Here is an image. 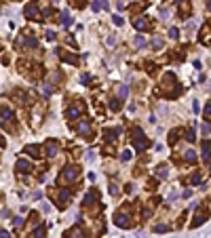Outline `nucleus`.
<instances>
[{
  "label": "nucleus",
  "instance_id": "17",
  "mask_svg": "<svg viewBox=\"0 0 211 238\" xmlns=\"http://www.w3.org/2000/svg\"><path fill=\"white\" fill-rule=\"evenodd\" d=\"M34 238H45V230H40V228H38V230L34 232Z\"/></svg>",
  "mask_w": 211,
  "mask_h": 238
},
{
  "label": "nucleus",
  "instance_id": "10",
  "mask_svg": "<svg viewBox=\"0 0 211 238\" xmlns=\"http://www.w3.org/2000/svg\"><path fill=\"white\" fill-rule=\"evenodd\" d=\"M203 158H207V160L211 158V152H209V141H205V143H203Z\"/></svg>",
  "mask_w": 211,
  "mask_h": 238
},
{
  "label": "nucleus",
  "instance_id": "16",
  "mask_svg": "<svg viewBox=\"0 0 211 238\" xmlns=\"http://www.w3.org/2000/svg\"><path fill=\"white\" fill-rule=\"evenodd\" d=\"M9 116H11V112H9V110H6V107L2 106V120H4V122H6V118H9Z\"/></svg>",
  "mask_w": 211,
  "mask_h": 238
},
{
  "label": "nucleus",
  "instance_id": "24",
  "mask_svg": "<svg viewBox=\"0 0 211 238\" xmlns=\"http://www.w3.org/2000/svg\"><path fill=\"white\" fill-rule=\"evenodd\" d=\"M114 23H116V25H123V17H118V15H116V17H114Z\"/></svg>",
  "mask_w": 211,
  "mask_h": 238
},
{
  "label": "nucleus",
  "instance_id": "9",
  "mask_svg": "<svg viewBox=\"0 0 211 238\" xmlns=\"http://www.w3.org/2000/svg\"><path fill=\"white\" fill-rule=\"evenodd\" d=\"M25 152H30L32 156H40V154H38V152H40V148H38V145H28V148H25Z\"/></svg>",
  "mask_w": 211,
  "mask_h": 238
},
{
  "label": "nucleus",
  "instance_id": "11",
  "mask_svg": "<svg viewBox=\"0 0 211 238\" xmlns=\"http://www.w3.org/2000/svg\"><path fill=\"white\" fill-rule=\"evenodd\" d=\"M25 47H30V48L38 47V40H36V38H32V36H30V38H25Z\"/></svg>",
  "mask_w": 211,
  "mask_h": 238
},
{
  "label": "nucleus",
  "instance_id": "2",
  "mask_svg": "<svg viewBox=\"0 0 211 238\" xmlns=\"http://www.w3.org/2000/svg\"><path fill=\"white\" fill-rule=\"evenodd\" d=\"M25 17L28 19H38V6H36V2H30L28 6H25Z\"/></svg>",
  "mask_w": 211,
  "mask_h": 238
},
{
  "label": "nucleus",
  "instance_id": "22",
  "mask_svg": "<svg viewBox=\"0 0 211 238\" xmlns=\"http://www.w3.org/2000/svg\"><path fill=\"white\" fill-rule=\"evenodd\" d=\"M154 232H167V226H156V228H154Z\"/></svg>",
  "mask_w": 211,
  "mask_h": 238
},
{
  "label": "nucleus",
  "instance_id": "21",
  "mask_svg": "<svg viewBox=\"0 0 211 238\" xmlns=\"http://www.w3.org/2000/svg\"><path fill=\"white\" fill-rule=\"evenodd\" d=\"M135 27H137V30H141V27H146V21H141V19H137V21H135Z\"/></svg>",
  "mask_w": 211,
  "mask_h": 238
},
{
  "label": "nucleus",
  "instance_id": "15",
  "mask_svg": "<svg viewBox=\"0 0 211 238\" xmlns=\"http://www.w3.org/2000/svg\"><path fill=\"white\" fill-rule=\"evenodd\" d=\"M61 21H63V25H70V17H68V13H66V11L61 13Z\"/></svg>",
  "mask_w": 211,
  "mask_h": 238
},
{
  "label": "nucleus",
  "instance_id": "26",
  "mask_svg": "<svg viewBox=\"0 0 211 238\" xmlns=\"http://www.w3.org/2000/svg\"><path fill=\"white\" fill-rule=\"evenodd\" d=\"M175 2H184V0H175Z\"/></svg>",
  "mask_w": 211,
  "mask_h": 238
},
{
  "label": "nucleus",
  "instance_id": "8",
  "mask_svg": "<svg viewBox=\"0 0 211 238\" xmlns=\"http://www.w3.org/2000/svg\"><path fill=\"white\" fill-rule=\"evenodd\" d=\"M203 221H205V213H199L196 217H194V221H192V226H194V228H199L200 223H203Z\"/></svg>",
  "mask_w": 211,
  "mask_h": 238
},
{
  "label": "nucleus",
  "instance_id": "23",
  "mask_svg": "<svg viewBox=\"0 0 211 238\" xmlns=\"http://www.w3.org/2000/svg\"><path fill=\"white\" fill-rule=\"evenodd\" d=\"M118 107H120V101L114 99V101H112V110H118Z\"/></svg>",
  "mask_w": 211,
  "mask_h": 238
},
{
  "label": "nucleus",
  "instance_id": "6",
  "mask_svg": "<svg viewBox=\"0 0 211 238\" xmlns=\"http://www.w3.org/2000/svg\"><path fill=\"white\" fill-rule=\"evenodd\" d=\"M78 133H80V135H89V133H91V127H89L87 120H82L80 124H78Z\"/></svg>",
  "mask_w": 211,
  "mask_h": 238
},
{
  "label": "nucleus",
  "instance_id": "27",
  "mask_svg": "<svg viewBox=\"0 0 211 238\" xmlns=\"http://www.w3.org/2000/svg\"><path fill=\"white\" fill-rule=\"evenodd\" d=\"M209 169H211V167H209Z\"/></svg>",
  "mask_w": 211,
  "mask_h": 238
},
{
  "label": "nucleus",
  "instance_id": "20",
  "mask_svg": "<svg viewBox=\"0 0 211 238\" xmlns=\"http://www.w3.org/2000/svg\"><path fill=\"white\" fill-rule=\"evenodd\" d=\"M169 36H171V38H177V36H179V32H177L175 27H171V30H169Z\"/></svg>",
  "mask_w": 211,
  "mask_h": 238
},
{
  "label": "nucleus",
  "instance_id": "1",
  "mask_svg": "<svg viewBox=\"0 0 211 238\" xmlns=\"http://www.w3.org/2000/svg\"><path fill=\"white\" fill-rule=\"evenodd\" d=\"M78 177V167H68L63 173H61V179L63 181H72V179Z\"/></svg>",
  "mask_w": 211,
  "mask_h": 238
},
{
  "label": "nucleus",
  "instance_id": "18",
  "mask_svg": "<svg viewBox=\"0 0 211 238\" xmlns=\"http://www.w3.org/2000/svg\"><path fill=\"white\" fill-rule=\"evenodd\" d=\"M186 139L188 141H194V131H186Z\"/></svg>",
  "mask_w": 211,
  "mask_h": 238
},
{
  "label": "nucleus",
  "instance_id": "4",
  "mask_svg": "<svg viewBox=\"0 0 211 238\" xmlns=\"http://www.w3.org/2000/svg\"><path fill=\"white\" fill-rule=\"evenodd\" d=\"M47 154L49 156H55V154H57V141H53V139L47 141Z\"/></svg>",
  "mask_w": 211,
  "mask_h": 238
},
{
  "label": "nucleus",
  "instance_id": "7",
  "mask_svg": "<svg viewBox=\"0 0 211 238\" xmlns=\"http://www.w3.org/2000/svg\"><path fill=\"white\" fill-rule=\"evenodd\" d=\"M68 200H70V192H68V190H61V192H59V204L63 207Z\"/></svg>",
  "mask_w": 211,
  "mask_h": 238
},
{
  "label": "nucleus",
  "instance_id": "14",
  "mask_svg": "<svg viewBox=\"0 0 211 238\" xmlns=\"http://www.w3.org/2000/svg\"><path fill=\"white\" fill-rule=\"evenodd\" d=\"M131 150H125V152H123V154H120V160H131Z\"/></svg>",
  "mask_w": 211,
  "mask_h": 238
},
{
  "label": "nucleus",
  "instance_id": "25",
  "mask_svg": "<svg viewBox=\"0 0 211 238\" xmlns=\"http://www.w3.org/2000/svg\"><path fill=\"white\" fill-rule=\"evenodd\" d=\"M209 131H211V127H209V124H205V127H203V133H205V135H209Z\"/></svg>",
  "mask_w": 211,
  "mask_h": 238
},
{
  "label": "nucleus",
  "instance_id": "5",
  "mask_svg": "<svg viewBox=\"0 0 211 238\" xmlns=\"http://www.w3.org/2000/svg\"><path fill=\"white\" fill-rule=\"evenodd\" d=\"M114 221H116V223H118V226H120V228L129 226V219H127V217H125V215H123V213H116V217H114Z\"/></svg>",
  "mask_w": 211,
  "mask_h": 238
},
{
  "label": "nucleus",
  "instance_id": "3",
  "mask_svg": "<svg viewBox=\"0 0 211 238\" xmlns=\"http://www.w3.org/2000/svg\"><path fill=\"white\" fill-rule=\"evenodd\" d=\"M15 167H17L19 173H30V171H32V165H30L28 160H17V165H15Z\"/></svg>",
  "mask_w": 211,
  "mask_h": 238
},
{
  "label": "nucleus",
  "instance_id": "12",
  "mask_svg": "<svg viewBox=\"0 0 211 238\" xmlns=\"http://www.w3.org/2000/svg\"><path fill=\"white\" fill-rule=\"evenodd\" d=\"M78 114H80L78 107H70V110H68V118H74V116H78Z\"/></svg>",
  "mask_w": 211,
  "mask_h": 238
},
{
  "label": "nucleus",
  "instance_id": "19",
  "mask_svg": "<svg viewBox=\"0 0 211 238\" xmlns=\"http://www.w3.org/2000/svg\"><path fill=\"white\" fill-rule=\"evenodd\" d=\"M72 238H82V232L80 230H72Z\"/></svg>",
  "mask_w": 211,
  "mask_h": 238
},
{
  "label": "nucleus",
  "instance_id": "13",
  "mask_svg": "<svg viewBox=\"0 0 211 238\" xmlns=\"http://www.w3.org/2000/svg\"><path fill=\"white\" fill-rule=\"evenodd\" d=\"M186 160H188V162H194V160H196V154H194L192 150H188V152H186Z\"/></svg>",
  "mask_w": 211,
  "mask_h": 238
}]
</instances>
